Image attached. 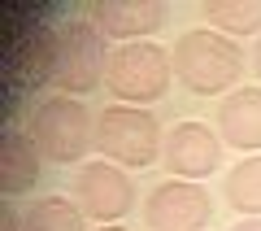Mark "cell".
Returning <instances> with one entry per match:
<instances>
[{
    "instance_id": "ac0fdd59",
    "label": "cell",
    "mask_w": 261,
    "mask_h": 231,
    "mask_svg": "<svg viewBox=\"0 0 261 231\" xmlns=\"http://www.w3.org/2000/svg\"><path fill=\"white\" fill-rule=\"evenodd\" d=\"M231 231H261V218H244V222H235Z\"/></svg>"
},
{
    "instance_id": "5bb4252c",
    "label": "cell",
    "mask_w": 261,
    "mask_h": 231,
    "mask_svg": "<svg viewBox=\"0 0 261 231\" xmlns=\"http://www.w3.org/2000/svg\"><path fill=\"white\" fill-rule=\"evenodd\" d=\"M222 201L240 218H261V153L235 161L222 179Z\"/></svg>"
},
{
    "instance_id": "ba28073f",
    "label": "cell",
    "mask_w": 261,
    "mask_h": 231,
    "mask_svg": "<svg viewBox=\"0 0 261 231\" xmlns=\"http://www.w3.org/2000/svg\"><path fill=\"white\" fill-rule=\"evenodd\" d=\"M222 144L226 140L218 135L214 127L196 118H183L166 131V170L174 179H192V183H205L209 175L222 170Z\"/></svg>"
},
{
    "instance_id": "5b68a950",
    "label": "cell",
    "mask_w": 261,
    "mask_h": 231,
    "mask_svg": "<svg viewBox=\"0 0 261 231\" xmlns=\"http://www.w3.org/2000/svg\"><path fill=\"white\" fill-rule=\"evenodd\" d=\"M170 83H174V57L152 39L140 44H118L109 57V87L113 105H140L148 109L152 101H166Z\"/></svg>"
},
{
    "instance_id": "3957f363",
    "label": "cell",
    "mask_w": 261,
    "mask_h": 231,
    "mask_svg": "<svg viewBox=\"0 0 261 231\" xmlns=\"http://www.w3.org/2000/svg\"><path fill=\"white\" fill-rule=\"evenodd\" d=\"M96 148L122 170H148L166 153V135L152 109L140 105H105L96 113Z\"/></svg>"
},
{
    "instance_id": "7c38bea8",
    "label": "cell",
    "mask_w": 261,
    "mask_h": 231,
    "mask_svg": "<svg viewBox=\"0 0 261 231\" xmlns=\"http://www.w3.org/2000/svg\"><path fill=\"white\" fill-rule=\"evenodd\" d=\"M218 135L248 157L261 153V87H235L226 101H218Z\"/></svg>"
},
{
    "instance_id": "e0dca14e",
    "label": "cell",
    "mask_w": 261,
    "mask_h": 231,
    "mask_svg": "<svg viewBox=\"0 0 261 231\" xmlns=\"http://www.w3.org/2000/svg\"><path fill=\"white\" fill-rule=\"evenodd\" d=\"M248 61H252V74H257V79H261V39H257V44H252V57H248Z\"/></svg>"
},
{
    "instance_id": "52a82bcc",
    "label": "cell",
    "mask_w": 261,
    "mask_h": 231,
    "mask_svg": "<svg viewBox=\"0 0 261 231\" xmlns=\"http://www.w3.org/2000/svg\"><path fill=\"white\" fill-rule=\"evenodd\" d=\"M74 201L83 205L87 218H96L100 227H113L135 205V183H130V175L118 161L96 157V161H83L74 170Z\"/></svg>"
},
{
    "instance_id": "9c48e42d",
    "label": "cell",
    "mask_w": 261,
    "mask_h": 231,
    "mask_svg": "<svg viewBox=\"0 0 261 231\" xmlns=\"http://www.w3.org/2000/svg\"><path fill=\"white\" fill-rule=\"evenodd\" d=\"M57 57V27H22L5 39V79L18 92H35L44 79H53Z\"/></svg>"
},
{
    "instance_id": "d6986e66",
    "label": "cell",
    "mask_w": 261,
    "mask_h": 231,
    "mask_svg": "<svg viewBox=\"0 0 261 231\" xmlns=\"http://www.w3.org/2000/svg\"><path fill=\"white\" fill-rule=\"evenodd\" d=\"M96 231H130V227H122V222H113V227H96Z\"/></svg>"
},
{
    "instance_id": "8992f818",
    "label": "cell",
    "mask_w": 261,
    "mask_h": 231,
    "mask_svg": "<svg viewBox=\"0 0 261 231\" xmlns=\"http://www.w3.org/2000/svg\"><path fill=\"white\" fill-rule=\"evenodd\" d=\"M214 222V196L205 183L166 179L144 196V227L148 231H205Z\"/></svg>"
},
{
    "instance_id": "9a60e30c",
    "label": "cell",
    "mask_w": 261,
    "mask_h": 231,
    "mask_svg": "<svg viewBox=\"0 0 261 231\" xmlns=\"http://www.w3.org/2000/svg\"><path fill=\"white\" fill-rule=\"evenodd\" d=\"M22 231H87V214L79 201L39 196L22 210Z\"/></svg>"
},
{
    "instance_id": "6da1fadb",
    "label": "cell",
    "mask_w": 261,
    "mask_h": 231,
    "mask_svg": "<svg viewBox=\"0 0 261 231\" xmlns=\"http://www.w3.org/2000/svg\"><path fill=\"white\" fill-rule=\"evenodd\" d=\"M174 57V79L192 96H231L240 87L244 70H252L240 39H226L218 31H183L170 48Z\"/></svg>"
},
{
    "instance_id": "277c9868",
    "label": "cell",
    "mask_w": 261,
    "mask_h": 231,
    "mask_svg": "<svg viewBox=\"0 0 261 231\" xmlns=\"http://www.w3.org/2000/svg\"><path fill=\"white\" fill-rule=\"evenodd\" d=\"M109 35L92 18H70L57 27V57H53V79L61 83L65 96H92L109 79Z\"/></svg>"
},
{
    "instance_id": "8fae6325",
    "label": "cell",
    "mask_w": 261,
    "mask_h": 231,
    "mask_svg": "<svg viewBox=\"0 0 261 231\" xmlns=\"http://www.w3.org/2000/svg\"><path fill=\"white\" fill-rule=\"evenodd\" d=\"M39 179H44V157H39L35 140L22 127H9L0 140V192H5V201L35 192Z\"/></svg>"
},
{
    "instance_id": "30bf717a",
    "label": "cell",
    "mask_w": 261,
    "mask_h": 231,
    "mask_svg": "<svg viewBox=\"0 0 261 231\" xmlns=\"http://www.w3.org/2000/svg\"><path fill=\"white\" fill-rule=\"evenodd\" d=\"M87 18L118 44H140L152 31L166 27L170 5L166 0H96L87 9Z\"/></svg>"
},
{
    "instance_id": "7a4b0ae2",
    "label": "cell",
    "mask_w": 261,
    "mask_h": 231,
    "mask_svg": "<svg viewBox=\"0 0 261 231\" xmlns=\"http://www.w3.org/2000/svg\"><path fill=\"white\" fill-rule=\"evenodd\" d=\"M27 135L35 140L39 157L53 166H83V157L96 144V118L74 96L39 101L27 118Z\"/></svg>"
},
{
    "instance_id": "4fadbf2b",
    "label": "cell",
    "mask_w": 261,
    "mask_h": 231,
    "mask_svg": "<svg viewBox=\"0 0 261 231\" xmlns=\"http://www.w3.org/2000/svg\"><path fill=\"white\" fill-rule=\"evenodd\" d=\"M200 13H205L209 31L226 39H240V35L261 39V0H205Z\"/></svg>"
},
{
    "instance_id": "2e32d148",
    "label": "cell",
    "mask_w": 261,
    "mask_h": 231,
    "mask_svg": "<svg viewBox=\"0 0 261 231\" xmlns=\"http://www.w3.org/2000/svg\"><path fill=\"white\" fill-rule=\"evenodd\" d=\"M5 231H22V210L5 205Z\"/></svg>"
}]
</instances>
